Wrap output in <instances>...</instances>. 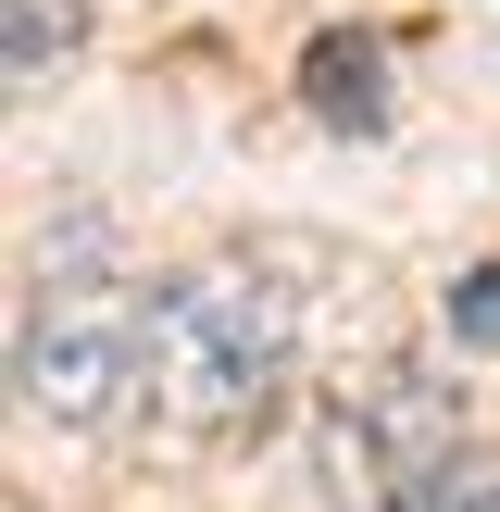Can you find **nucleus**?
<instances>
[{"instance_id": "nucleus-3", "label": "nucleus", "mask_w": 500, "mask_h": 512, "mask_svg": "<svg viewBox=\"0 0 500 512\" xmlns=\"http://www.w3.org/2000/svg\"><path fill=\"white\" fill-rule=\"evenodd\" d=\"M450 463H463V413H450V388H425V375H375V388H350L338 413H325V475L363 512H425V488H438Z\"/></svg>"}, {"instance_id": "nucleus-2", "label": "nucleus", "mask_w": 500, "mask_h": 512, "mask_svg": "<svg viewBox=\"0 0 500 512\" xmlns=\"http://www.w3.org/2000/svg\"><path fill=\"white\" fill-rule=\"evenodd\" d=\"M288 388V300L238 263H188L150 288V375L138 400L175 425V438H238V425L275 413Z\"/></svg>"}, {"instance_id": "nucleus-7", "label": "nucleus", "mask_w": 500, "mask_h": 512, "mask_svg": "<svg viewBox=\"0 0 500 512\" xmlns=\"http://www.w3.org/2000/svg\"><path fill=\"white\" fill-rule=\"evenodd\" d=\"M450 325H463L475 350H500V263H475L463 288H450Z\"/></svg>"}, {"instance_id": "nucleus-1", "label": "nucleus", "mask_w": 500, "mask_h": 512, "mask_svg": "<svg viewBox=\"0 0 500 512\" xmlns=\"http://www.w3.org/2000/svg\"><path fill=\"white\" fill-rule=\"evenodd\" d=\"M138 375H150V288H125L100 225H75L63 250H38L13 300V400L63 438H88L138 400Z\"/></svg>"}, {"instance_id": "nucleus-6", "label": "nucleus", "mask_w": 500, "mask_h": 512, "mask_svg": "<svg viewBox=\"0 0 500 512\" xmlns=\"http://www.w3.org/2000/svg\"><path fill=\"white\" fill-rule=\"evenodd\" d=\"M425 512H500V450H463V463L425 488Z\"/></svg>"}, {"instance_id": "nucleus-4", "label": "nucleus", "mask_w": 500, "mask_h": 512, "mask_svg": "<svg viewBox=\"0 0 500 512\" xmlns=\"http://www.w3.org/2000/svg\"><path fill=\"white\" fill-rule=\"evenodd\" d=\"M300 88H313L325 125H363V138H375V125H388V50H375V38H313V50H300Z\"/></svg>"}, {"instance_id": "nucleus-5", "label": "nucleus", "mask_w": 500, "mask_h": 512, "mask_svg": "<svg viewBox=\"0 0 500 512\" xmlns=\"http://www.w3.org/2000/svg\"><path fill=\"white\" fill-rule=\"evenodd\" d=\"M50 63H75V0H0V75L50 88Z\"/></svg>"}]
</instances>
